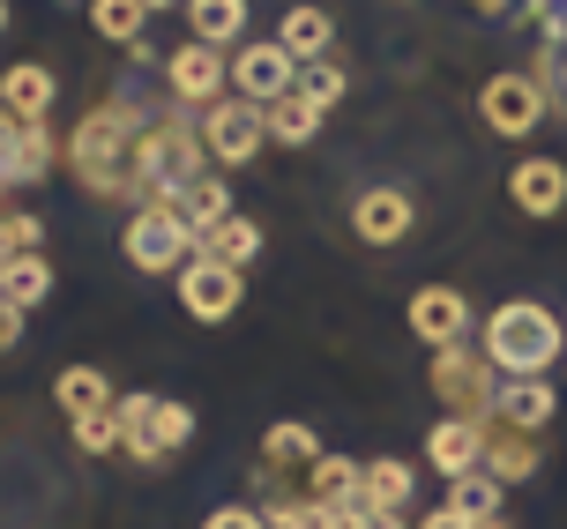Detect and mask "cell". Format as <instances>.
Segmentation results:
<instances>
[{
    "instance_id": "obj_1",
    "label": "cell",
    "mask_w": 567,
    "mask_h": 529,
    "mask_svg": "<svg viewBox=\"0 0 567 529\" xmlns=\"http://www.w3.org/2000/svg\"><path fill=\"white\" fill-rule=\"evenodd\" d=\"M142 135H150V120L127 97H113V105H97L68 135V165H75V179H83L90 195L142 201Z\"/></svg>"
},
{
    "instance_id": "obj_2",
    "label": "cell",
    "mask_w": 567,
    "mask_h": 529,
    "mask_svg": "<svg viewBox=\"0 0 567 529\" xmlns=\"http://www.w3.org/2000/svg\"><path fill=\"white\" fill-rule=\"evenodd\" d=\"M553 359H567V329L538 299H508V307L485 313V365L501 381H538Z\"/></svg>"
},
{
    "instance_id": "obj_3",
    "label": "cell",
    "mask_w": 567,
    "mask_h": 529,
    "mask_svg": "<svg viewBox=\"0 0 567 529\" xmlns=\"http://www.w3.org/2000/svg\"><path fill=\"white\" fill-rule=\"evenodd\" d=\"M113 425H120V447L135 463H165V455L187 447L195 411L187 403H165V395H127V403H113Z\"/></svg>"
},
{
    "instance_id": "obj_4",
    "label": "cell",
    "mask_w": 567,
    "mask_h": 529,
    "mask_svg": "<svg viewBox=\"0 0 567 529\" xmlns=\"http://www.w3.org/2000/svg\"><path fill=\"white\" fill-rule=\"evenodd\" d=\"M195 231H187V217H179V209H172V201H150V209H135V217H127V261H135V269H150V277H157V269H187V261H195Z\"/></svg>"
},
{
    "instance_id": "obj_5",
    "label": "cell",
    "mask_w": 567,
    "mask_h": 529,
    "mask_svg": "<svg viewBox=\"0 0 567 529\" xmlns=\"http://www.w3.org/2000/svg\"><path fill=\"white\" fill-rule=\"evenodd\" d=\"M493 365H485V351H433V395L449 403V418H471V425H493Z\"/></svg>"
},
{
    "instance_id": "obj_6",
    "label": "cell",
    "mask_w": 567,
    "mask_h": 529,
    "mask_svg": "<svg viewBox=\"0 0 567 529\" xmlns=\"http://www.w3.org/2000/svg\"><path fill=\"white\" fill-rule=\"evenodd\" d=\"M261 142H269V112L247 105V97H217L209 120H202V149H209V165H247Z\"/></svg>"
},
{
    "instance_id": "obj_7",
    "label": "cell",
    "mask_w": 567,
    "mask_h": 529,
    "mask_svg": "<svg viewBox=\"0 0 567 529\" xmlns=\"http://www.w3.org/2000/svg\"><path fill=\"white\" fill-rule=\"evenodd\" d=\"M545 112H553V105H545V83H538V75H515V68H508V75H493V83L478 90V120L493 127V135H508V142L530 135Z\"/></svg>"
},
{
    "instance_id": "obj_8",
    "label": "cell",
    "mask_w": 567,
    "mask_h": 529,
    "mask_svg": "<svg viewBox=\"0 0 567 529\" xmlns=\"http://www.w3.org/2000/svg\"><path fill=\"white\" fill-rule=\"evenodd\" d=\"M291 83H299V60L284 53V45H247V53L231 60V90L261 112L277 105V97H291Z\"/></svg>"
},
{
    "instance_id": "obj_9",
    "label": "cell",
    "mask_w": 567,
    "mask_h": 529,
    "mask_svg": "<svg viewBox=\"0 0 567 529\" xmlns=\"http://www.w3.org/2000/svg\"><path fill=\"white\" fill-rule=\"evenodd\" d=\"M165 83L179 105H217V90L231 83V60L217 53V45H179V53L165 60Z\"/></svg>"
},
{
    "instance_id": "obj_10",
    "label": "cell",
    "mask_w": 567,
    "mask_h": 529,
    "mask_svg": "<svg viewBox=\"0 0 567 529\" xmlns=\"http://www.w3.org/2000/svg\"><path fill=\"white\" fill-rule=\"evenodd\" d=\"M179 307L195 313V321H225L231 307H239V269H225V261H187L179 269Z\"/></svg>"
},
{
    "instance_id": "obj_11",
    "label": "cell",
    "mask_w": 567,
    "mask_h": 529,
    "mask_svg": "<svg viewBox=\"0 0 567 529\" xmlns=\"http://www.w3.org/2000/svg\"><path fill=\"white\" fill-rule=\"evenodd\" d=\"M508 201L523 217H560L567 209V165L560 157H523V165L508 172Z\"/></svg>"
},
{
    "instance_id": "obj_12",
    "label": "cell",
    "mask_w": 567,
    "mask_h": 529,
    "mask_svg": "<svg viewBox=\"0 0 567 529\" xmlns=\"http://www.w3.org/2000/svg\"><path fill=\"white\" fill-rule=\"evenodd\" d=\"M411 329H419L433 351H455V343H463V329H471V299H463V291H449V283H425L419 299H411Z\"/></svg>"
},
{
    "instance_id": "obj_13",
    "label": "cell",
    "mask_w": 567,
    "mask_h": 529,
    "mask_svg": "<svg viewBox=\"0 0 567 529\" xmlns=\"http://www.w3.org/2000/svg\"><path fill=\"white\" fill-rule=\"evenodd\" d=\"M351 231H359L367 247H396L403 231H411V195H396V187H367V195L351 201Z\"/></svg>"
},
{
    "instance_id": "obj_14",
    "label": "cell",
    "mask_w": 567,
    "mask_h": 529,
    "mask_svg": "<svg viewBox=\"0 0 567 529\" xmlns=\"http://www.w3.org/2000/svg\"><path fill=\"white\" fill-rule=\"evenodd\" d=\"M425 463H433L441 477L478 470V463H485V425H471V418H441V425H433V440H425Z\"/></svg>"
},
{
    "instance_id": "obj_15",
    "label": "cell",
    "mask_w": 567,
    "mask_h": 529,
    "mask_svg": "<svg viewBox=\"0 0 567 529\" xmlns=\"http://www.w3.org/2000/svg\"><path fill=\"white\" fill-rule=\"evenodd\" d=\"M0 172H8V187H30V179L53 172V135H45V120H38V127L16 120V127L0 135Z\"/></svg>"
},
{
    "instance_id": "obj_16",
    "label": "cell",
    "mask_w": 567,
    "mask_h": 529,
    "mask_svg": "<svg viewBox=\"0 0 567 529\" xmlns=\"http://www.w3.org/2000/svg\"><path fill=\"white\" fill-rule=\"evenodd\" d=\"M493 425H508V433L553 425V388H545V381H501V388H493Z\"/></svg>"
},
{
    "instance_id": "obj_17",
    "label": "cell",
    "mask_w": 567,
    "mask_h": 529,
    "mask_svg": "<svg viewBox=\"0 0 567 529\" xmlns=\"http://www.w3.org/2000/svg\"><path fill=\"white\" fill-rule=\"evenodd\" d=\"M0 112H8V120H23V127H38V120L53 112V75H45L38 60L8 68V75H0Z\"/></svg>"
},
{
    "instance_id": "obj_18",
    "label": "cell",
    "mask_w": 567,
    "mask_h": 529,
    "mask_svg": "<svg viewBox=\"0 0 567 529\" xmlns=\"http://www.w3.org/2000/svg\"><path fill=\"white\" fill-rule=\"evenodd\" d=\"M172 209L187 217V231H195V239H209V231L231 217V195H225V179H217V172H202V179H187V187L172 195Z\"/></svg>"
},
{
    "instance_id": "obj_19",
    "label": "cell",
    "mask_w": 567,
    "mask_h": 529,
    "mask_svg": "<svg viewBox=\"0 0 567 529\" xmlns=\"http://www.w3.org/2000/svg\"><path fill=\"white\" fill-rule=\"evenodd\" d=\"M53 395H60V411H68L75 425H83V418H105V411H113V381H105L97 365H68V373L53 381Z\"/></svg>"
},
{
    "instance_id": "obj_20",
    "label": "cell",
    "mask_w": 567,
    "mask_h": 529,
    "mask_svg": "<svg viewBox=\"0 0 567 529\" xmlns=\"http://www.w3.org/2000/svg\"><path fill=\"white\" fill-rule=\"evenodd\" d=\"M307 500L351 515V507H359V463H343V455H313V463H307Z\"/></svg>"
},
{
    "instance_id": "obj_21",
    "label": "cell",
    "mask_w": 567,
    "mask_h": 529,
    "mask_svg": "<svg viewBox=\"0 0 567 529\" xmlns=\"http://www.w3.org/2000/svg\"><path fill=\"white\" fill-rule=\"evenodd\" d=\"M277 45L299 60V68H313V60H329V45H337V23H329L321 8H291L284 30H277Z\"/></svg>"
},
{
    "instance_id": "obj_22",
    "label": "cell",
    "mask_w": 567,
    "mask_h": 529,
    "mask_svg": "<svg viewBox=\"0 0 567 529\" xmlns=\"http://www.w3.org/2000/svg\"><path fill=\"white\" fill-rule=\"evenodd\" d=\"M45 291H53V261L45 253H23V261H0V299L16 313L45 307Z\"/></svg>"
},
{
    "instance_id": "obj_23",
    "label": "cell",
    "mask_w": 567,
    "mask_h": 529,
    "mask_svg": "<svg viewBox=\"0 0 567 529\" xmlns=\"http://www.w3.org/2000/svg\"><path fill=\"white\" fill-rule=\"evenodd\" d=\"M411 500V463H396V455H381V463H359V507H396Z\"/></svg>"
},
{
    "instance_id": "obj_24",
    "label": "cell",
    "mask_w": 567,
    "mask_h": 529,
    "mask_svg": "<svg viewBox=\"0 0 567 529\" xmlns=\"http://www.w3.org/2000/svg\"><path fill=\"white\" fill-rule=\"evenodd\" d=\"M485 477H501V485H515V477H530L538 470V447H530V433H485V463H478Z\"/></svg>"
},
{
    "instance_id": "obj_25",
    "label": "cell",
    "mask_w": 567,
    "mask_h": 529,
    "mask_svg": "<svg viewBox=\"0 0 567 529\" xmlns=\"http://www.w3.org/2000/svg\"><path fill=\"white\" fill-rule=\"evenodd\" d=\"M195 253H202V261H225V269H247V261L261 253V224L225 217V224H217V231H209V239H202Z\"/></svg>"
},
{
    "instance_id": "obj_26",
    "label": "cell",
    "mask_w": 567,
    "mask_h": 529,
    "mask_svg": "<svg viewBox=\"0 0 567 529\" xmlns=\"http://www.w3.org/2000/svg\"><path fill=\"white\" fill-rule=\"evenodd\" d=\"M187 15H195V45H217L225 53L231 38L247 30V0H187Z\"/></svg>"
},
{
    "instance_id": "obj_27",
    "label": "cell",
    "mask_w": 567,
    "mask_h": 529,
    "mask_svg": "<svg viewBox=\"0 0 567 529\" xmlns=\"http://www.w3.org/2000/svg\"><path fill=\"white\" fill-rule=\"evenodd\" d=\"M501 477H485V470H463V477H449V507L455 515H471V522H485V515H501Z\"/></svg>"
},
{
    "instance_id": "obj_28",
    "label": "cell",
    "mask_w": 567,
    "mask_h": 529,
    "mask_svg": "<svg viewBox=\"0 0 567 529\" xmlns=\"http://www.w3.org/2000/svg\"><path fill=\"white\" fill-rule=\"evenodd\" d=\"M90 23H97V38H113V45H135L150 8L142 0H90Z\"/></svg>"
},
{
    "instance_id": "obj_29",
    "label": "cell",
    "mask_w": 567,
    "mask_h": 529,
    "mask_svg": "<svg viewBox=\"0 0 567 529\" xmlns=\"http://www.w3.org/2000/svg\"><path fill=\"white\" fill-rule=\"evenodd\" d=\"M538 83H545V105L567 112V15L545 30V60H538Z\"/></svg>"
},
{
    "instance_id": "obj_30",
    "label": "cell",
    "mask_w": 567,
    "mask_h": 529,
    "mask_svg": "<svg viewBox=\"0 0 567 529\" xmlns=\"http://www.w3.org/2000/svg\"><path fill=\"white\" fill-rule=\"evenodd\" d=\"M313 127H321V112H313L307 97H277V105H269V135L277 142H313Z\"/></svg>"
},
{
    "instance_id": "obj_31",
    "label": "cell",
    "mask_w": 567,
    "mask_h": 529,
    "mask_svg": "<svg viewBox=\"0 0 567 529\" xmlns=\"http://www.w3.org/2000/svg\"><path fill=\"white\" fill-rule=\"evenodd\" d=\"M291 97H307L313 112H329L343 97V75L329 68V60H313V68H299V83H291Z\"/></svg>"
},
{
    "instance_id": "obj_32",
    "label": "cell",
    "mask_w": 567,
    "mask_h": 529,
    "mask_svg": "<svg viewBox=\"0 0 567 529\" xmlns=\"http://www.w3.org/2000/svg\"><path fill=\"white\" fill-rule=\"evenodd\" d=\"M261 455H269V463H313V455H321V440H313L307 425H269Z\"/></svg>"
},
{
    "instance_id": "obj_33",
    "label": "cell",
    "mask_w": 567,
    "mask_h": 529,
    "mask_svg": "<svg viewBox=\"0 0 567 529\" xmlns=\"http://www.w3.org/2000/svg\"><path fill=\"white\" fill-rule=\"evenodd\" d=\"M269 529H343V515L313 507V500H284V507H269Z\"/></svg>"
},
{
    "instance_id": "obj_34",
    "label": "cell",
    "mask_w": 567,
    "mask_h": 529,
    "mask_svg": "<svg viewBox=\"0 0 567 529\" xmlns=\"http://www.w3.org/2000/svg\"><path fill=\"white\" fill-rule=\"evenodd\" d=\"M45 247V231H38V217H0V261H23V253Z\"/></svg>"
},
{
    "instance_id": "obj_35",
    "label": "cell",
    "mask_w": 567,
    "mask_h": 529,
    "mask_svg": "<svg viewBox=\"0 0 567 529\" xmlns=\"http://www.w3.org/2000/svg\"><path fill=\"white\" fill-rule=\"evenodd\" d=\"M75 440H83V455H113V447H120L113 411H105V418H83V425H75Z\"/></svg>"
},
{
    "instance_id": "obj_36",
    "label": "cell",
    "mask_w": 567,
    "mask_h": 529,
    "mask_svg": "<svg viewBox=\"0 0 567 529\" xmlns=\"http://www.w3.org/2000/svg\"><path fill=\"white\" fill-rule=\"evenodd\" d=\"M202 529H269V515H261V507H217Z\"/></svg>"
},
{
    "instance_id": "obj_37",
    "label": "cell",
    "mask_w": 567,
    "mask_h": 529,
    "mask_svg": "<svg viewBox=\"0 0 567 529\" xmlns=\"http://www.w3.org/2000/svg\"><path fill=\"white\" fill-rule=\"evenodd\" d=\"M343 529H403V515H396V507H351Z\"/></svg>"
},
{
    "instance_id": "obj_38",
    "label": "cell",
    "mask_w": 567,
    "mask_h": 529,
    "mask_svg": "<svg viewBox=\"0 0 567 529\" xmlns=\"http://www.w3.org/2000/svg\"><path fill=\"white\" fill-rule=\"evenodd\" d=\"M419 529H478V522H471V515H455V507H433Z\"/></svg>"
},
{
    "instance_id": "obj_39",
    "label": "cell",
    "mask_w": 567,
    "mask_h": 529,
    "mask_svg": "<svg viewBox=\"0 0 567 529\" xmlns=\"http://www.w3.org/2000/svg\"><path fill=\"white\" fill-rule=\"evenodd\" d=\"M16 335H23V313L0 299V351H16Z\"/></svg>"
},
{
    "instance_id": "obj_40",
    "label": "cell",
    "mask_w": 567,
    "mask_h": 529,
    "mask_svg": "<svg viewBox=\"0 0 567 529\" xmlns=\"http://www.w3.org/2000/svg\"><path fill=\"white\" fill-rule=\"evenodd\" d=\"M478 529H508V522H501V515H485V522H478Z\"/></svg>"
},
{
    "instance_id": "obj_41",
    "label": "cell",
    "mask_w": 567,
    "mask_h": 529,
    "mask_svg": "<svg viewBox=\"0 0 567 529\" xmlns=\"http://www.w3.org/2000/svg\"><path fill=\"white\" fill-rule=\"evenodd\" d=\"M142 8H150V15H157V8H172V0H142Z\"/></svg>"
},
{
    "instance_id": "obj_42",
    "label": "cell",
    "mask_w": 567,
    "mask_h": 529,
    "mask_svg": "<svg viewBox=\"0 0 567 529\" xmlns=\"http://www.w3.org/2000/svg\"><path fill=\"white\" fill-rule=\"evenodd\" d=\"M0 30H8V0H0Z\"/></svg>"
},
{
    "instance_id": "obj_43",
    "label": "cell",
    "mask_w": 567,
    "mask_h": 529,
    "mask_svg": "<svg viewBox=\"0 0 567 529\" xmlns=\"http://www.w3.org/2000/svg\"><path fill=\"white\" fill-rule=\"evenodd\" d=\"M0 187H8V172H0Z\"/></svg>"
}]
</instances>
